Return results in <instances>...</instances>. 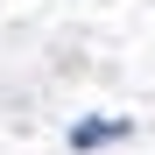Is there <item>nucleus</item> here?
Returning <instances> with one entry per match:
<instances>
[{
  "label": "nucleus",
  "instance_id": "f257e3e1",
  "mask_svg": "<svg viewBox=\"0 0 155 155\" xmlns=\"http://www.w3.org/2000/svg\"><path fill=\"white\" fill-rule=\"evenodd\" d=\"M127 134V120H78L71 127V148H106V141H120Z\"/></svg>",
  "mask_w": 155,
  "mask_h": 155
}]
</instances>
